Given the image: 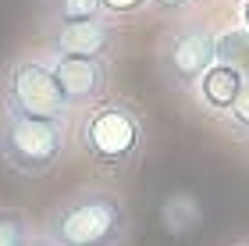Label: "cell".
I'll return each instance as SVG.
<instances>
[{"mask_svg": "<svg viewBox=\"0 0 249 246\" xmlns=\"http://www.w3.org/2000/svg\"><path fill=\"white\" fill-rule=\"evenodd\" d=\"M217 61L228 64V68L242 72L249 79V29H228L217 32Z\"/></svg>", "mask_w": 249, "mask_h": 246, "instance_id": "obj_10", "label": "cell"}, {"mask_svg": "<svg viewBox=\"0 0 249 246\" xmlns=\"http://www.w3.org/2000/svg\"><path fill=\"white\" fill-rule=\"evenodd\" d=\"M71 121H39L0 111V164L18 178H47L68 153Z\"/></svg>", "mask_w": 249, "mask_h": 246, "instance_id": "obj_3", "label": "cell"}, {"mask_svg": "<svg viewBox=\"0 0 249 246\" xmlns=\"http://www.w3.org/2000/svg\"><path fill=\"white\" fill-rule=\"evenodd\" d=\"M43 236L53 246H124L132 236V210L118 189L82 186L47 210Z\"/></svg>", "mask_w": 249, "mask_h": 246, "instance_id": "obj_1", "label": "cell"}, {"mask_svg": "<svg viewBox=\"0 0 249 246\" xmlns=\"http://www.w3.org/2000/svg\"><path fill=\"white\" fill-rule=\"evenodd\" d=\"M242 86H246V75L217 61V64H213V68L199 79V86L192 89V93H196V100L207 107V114H217V118H221L224 111L235 104V96L242 93Z\"/></svg>", "mask_w": 249, "mask_h": 246, "instance_id": "obj_8", "label": "cell"}, {"mask_svg": "<svg viewBox=\"0 0 249 246\" xmlns=\"http://www.w3.org/2000/svg\"><path fill=\"white\" fill-rule=\"evenodd\" d=\"M242 25L249 29V0H242Z\"/></svg>", "mask_w": 249, "mask_h": 246, "instance_id": "obj_16", "label": "cell"}, {"mask_svg": "<svg viewBox=\"0 0 249 246\" xmlns=\"http://www.w3.org/2000/svg\"><path fill=\"white\" fill-rule=\"evenodd\" d=\"M213 64H217V32L207 21L171 25L157 43V68L171 89L192 93Z\"/></svg>", "mask_w": 249, "mask_h": 246, "instance_id": "obj_5", "label": "cell"}, {"mask_svg": "<svg viewBox=\"0 0 249 246\" xmlns=\"http://www.w3.org/2000/svg\"><path fill=\"white\" fill-rule=\"evenodd\" d=\"M36 228L25 210L18 207H0V246H29Z\"/></svg>", "mask_w": 249, "mask_h": 246, "instance_id": "obj_11", "label": "cell"}, {"mask_svg": "<svg viewBox=\"0 0 249 246\" xmlns=\"http://www.w3.org/2000/svg\"><path fill=\"white\" fill-rule=\"evenodd\" d=\"M78 147L104 171H132L146 150V121L124 100H100L78 121Z\"/></svg>", "mask_w": 249, "mask_h": 246, "instance_id": "obj_2", "label": "cell"}, {"mask_svg": "<svg viewBox=\"0 0 249 246\" xmlns=\"http://www.w3.org/2000/svg\"><path fill=\"white\" fill-rule=\"evenodd\" d=\"M121 47V32L110 18H89V21H71V25L47 29V54L61 57H100L110 61L114 50Z\"/></svg>", "mask_w": 249, "mask_h": 246, "instance_id": "obj_6", "label": "cell"}, {"mask_svg": "<svg viewBox=\"0 0 249 246\" xmlns=\"http://www.w3.org/2000/svg\"><path fill=\"white\" fill-rule=\"evenodd\" d=\"M29 246H53V243H50L47 236H43V232H36V236H32V243H29Z\"/></svg>", "mask_w": 249, "mask_h": 246, "instance_id": "obj_15", "label": "cell"}, {"mask_svg": "<svg viewBox=\"0 0 249 246\" xmlns=\"http://www.w3.org/2000/svg\"><path fill=\"white\" fill-rule=\"evenodd\" d=\"M235 246H249V243H235Z\"/></svg>", "mask_w": 249, "mask_h": 246, "instance_id": "obj_17", "label": "cell"}, {"mask_svg": "<svg viewBox=\"0 0 249 246\" xmlns=\"http://www.w3.org/2000/svg\"><path fill=\"white\" fill-rule=\"evenodd\" d=\"M192 0H150L153 11H160V15H178V11H185Z\"/></svg>", "mask_w": 249, "mask_h": 246, "instance_id": "obj_14", "label": "cell"}, {"mask_svg": "<svg viewBox=\"0 0 249 246\" xmlns=\"http://www.w3.org/2000/svg\"><path fill=\"white\" fill-rule=\"evenodd\" d=\"M221 125H224V132H228L231 139L249 143V79L242 86V93L235 96V104L221 114Z\"/></svg>", "mask_w": 249, "mask_h": 246, "instance_id": "obj_12", "label": "cell"}, {"mask_svg": "<svg viewBox=\"0 0 249 246\" xmlns=\"http://www.w3.org/2000/svg\"><path fill=\"white\" fill-rule=\"evenodd\" d=\"M0 111L39 121H71V104L47 57H18L0 75Z\"/></svg>", "mask_w": 249, "mask_h": 246, "instance_id": "obj_4", "label": "cell"}, {"mask_svg": "<svg viewBox=\"0 0 249 246\" xmlns=\"http://www.w3.org/2000/svg\"><path fill=\"white\" fill-rule=\"evenodd\" d=\"M100 7H104V18L118 21V18H132L139 11H146L150 0H100Z\"/></svg>", "mask_w": 249, "mask_h": 246, "instance_id": "obj_13", "label": "cell"}, {"mask_svg": "<svg viewBox=\"0 0 249 246\" xmlns=\"http://www.w3.org/2000/svg\"><path fill=\"white\" fill-rule=\"evenodd\" d=\"M53 75L64 89L71 107H93L107 100L110 89V61L100 57H61V54H47Z\"/></svg>", "mask_w": 249, "mask_h": 246, "instance_id": "obj_7", "label": "cell"}, {"mask_svg": "<svg viewBox=\"0 0 249 246\" xmlns=\"http://www.w3.org/2000/svg\"><path fill=\"white\" fill-rule=\"evenodd\" d=\"M100 15H104L100 0H43V21H47V29L71 25V21H89V18H100Z\"/></svg>", "mask_w": 249, "mask_h": 246, "instance_id": "obj_9", "label": "cell"}]
</instances>
